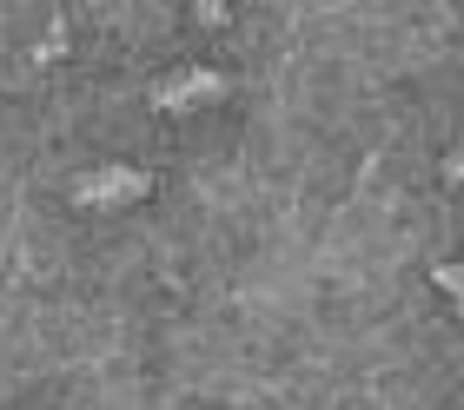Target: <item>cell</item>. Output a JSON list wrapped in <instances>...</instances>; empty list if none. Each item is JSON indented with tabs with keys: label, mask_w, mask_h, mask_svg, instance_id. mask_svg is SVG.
<instances>
[{
	"label": "cell",
	"mask_w": 464,
	"mask_h": 410,
	"mask_svg": "<svg viewBox=\"0 0 464 410\" xmlns=\"http://www.w3.org/2000/svg\"><path fill=\"white\" fill-rule=\"evenodd\" d=\"M146 192H153V172H140V166H100L87 179H73L80 205H126V199H146Z\"/></svg>",
	"instance_id": "1"
},
{
	"label": "cell",
	"mask_w": 464,
	"mask_h": 410,
	"mask_svg": "<svg viewBox=\"0 0 464 410\" xmlns=\"http://www.w3.org/2000/svg\"><path fill=\"white\" fill-rule=\"evenodd\" d=\"M219 93H226V80H219L213 67H186V73H173V80L153 86V106H160V113H186V106L219 100Z\"/></svg>",
	"instance_id": "2"
},
{
	"label": "cell",
	"mask_w": 464,
	"mask_h": 410,
	"mask_svg": "<svg viewBox=\"0 0 464 410\" xmlns=\"http://www.w3.org/2000/svg\"><path fill=\"white\" fill-rule=\"evenodd\" d=\"M431 278H438V291H451L458 305H464V265H458V258H445V265H431Z\"/></svg>",
	"instance_id": "3"
},
{
	"label": "cell",
	"mask_w": 464,
	"mask_h": 410,
	"mask_svg": "<svg viewBox=\"0 0 464 410\" xmlns=\"http://www.w3.org/2000/svg\"><path fill=\"white\" fill-rule=\"evenodd\" d=\"M445 179H451V186H458V179H464V139H458V146H451V159H445Z\"/></svg>",
	"instance_id": "4"
}]
</instances>
